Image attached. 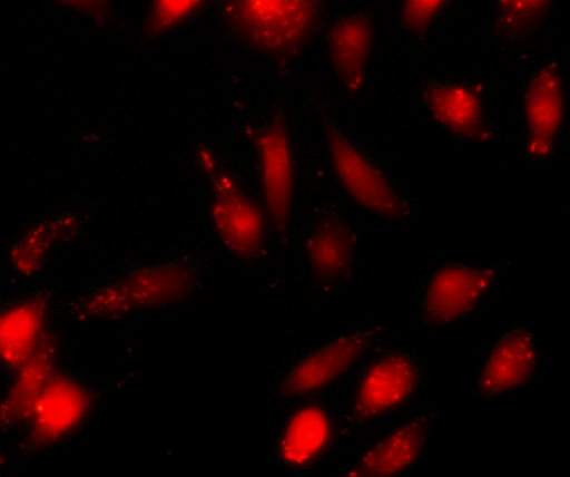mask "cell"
Instances as JSON below:
<instances>
[{
	"label": "cell",
	"mask_w": 570,
	"mask_h": 477,
	"mask_svg": "<svg viewBox=\"0 0 570 477\" xmlns=\"http://www.w3.org/2000/svg\"><path fill=\"white\" fill-rule=\"evenodd\" d=\"M214 7L225 36L268 59L278 78L327 27L323 0H218Z\"/></svg>",
	"instance_id": "cell-1"
},
{
	"label": "cell",
	"mask_w": 570,
	"mask_h": 477,
	"mask_svg": "<svg viewBox=\"0 0 570 477\" xmlns=\"http://www.w3.org/2000/svg\"><path fill=\"white\" fill-rule=\"evenodd\" d=\"M52 3L89 18L99 28H107L115 21L114 7L109 0H58Z\"/></svg>",
	"instance_id": "cell-21"
},
{
	"label": "cell",
	"mask_w": 570,
	"mask_h": 477,
	"mask_svg": "<svg viewBox=\"0 0 570 477\" xmlns=\"http://www.w3.org/2000/svg\"><path fill=\"white\" fill-rule=\"evenodd\" d=\"M254 156L257 199L271 233L284 246L297 192L298 162L282 99L277 97L264 126L246 125Z\"/></svg>",
	"instance_id": "cell-5"
},
{
	"label": "cell",
	"mask_w": 570,
	"mask_h": 477,
	"mask_svg": "<svg viewBox=\"0 0 570 477\" xmlns=\"http://www.w3.org/2000/svg\"><path fill=\"white\" fill-rule=\"evenodd\" d=\"M521 108L527 132V154L538 160L548 158L556 147L567 113L558 62L544 65L530 78Z\"/></svg>",
	"instance_id": "cell-10"
},
{
	"label": "cell",
	"mask_w": 570,
	"mask_h": 477,
	"mask_svg": "<svg viewBox=\"0 0 570 477\" xmlns=\"http://www.w3.org/2000/svg\"><path fill=\"white\" fill-rule=\"evenodd\" d=\"M79 227L78 218L71 214L32 226L9 251L12 270L22 278L35 276L43 269L53 247L72 241Z\"/></svg>",
	"instance_id": "cell-17"
},
{
	"label": "cell",
	"mask_w": 570,
	"mask_h": 477,
	"mask_svg": "<svg viewBox=\"0 0 570 477\" xmlns=\"http://www.w3.org/2000/svg\"><path fill=\"white\" fill-rule=\"evenodd\" d=\"M538 364L531 333L523 329L511 330L489 353L478 379V392L490 398L514 391L532 380Z\"/></svg>",
	"instance_id": "cell-15"
},
{
	"label": "cell",
	"mask_w": 570,
	"mask_h": 477,
	"mask_svg": "<svg viewBox=\"0 0 570 477\" xmlns=\"http://www.w3.org/2000/svg\"><path fill=\"white\" fill-rule=\"evenodd\" d=\"M314 106L323 124L330 166L342 189L372 214L392 221L405 218L410 207L383 172L338 129L320 99Z\"/></svg>",
	"instance_id": "cell-6"
},
{
	"label": "cell",
	"mask_w": 570,
	"mask_h": 477,
	"mask_svg": "<svg viewBox=\"0 0 570 477\" xmlns=\"http://www.w3.org/2000/svg\"><path fill=\"white\" fill-rule=\"evenodd\" d=\"M429 428V419L419 417L393 430L363 454L345 477L400 476L421 456Z\"/></svg>",
	"instance_id": "cell-16"
},
{
	"label": "cell",
	"mask_w": 570,
	"mask_h": 477,
	"mask_svg": "<svg viewBox=\"0 0 570 477\" xmlns=\"http://www.w3.org/2000/svg\"><path fill=\"white\" fill-rule=\"evenodd\" d=\"M421 370L406 353L376 352L360 370L350 419L358 425L394 413L415 396Z\"/></svg>",
	"instance_id": "cell-7"
},
{
	"label": "cell",
	"mask_w": 570,
	"mask_h": 477,
	"mask_svg": "<svg viewBox=\"0 0 570 477\" xmlns=\"http://www.w3.org/2000/svg\"><path fill=\"white\" fill-rule=\"evenodd\" d=\"M99 396L57 364L32 392L11 422L17 429L19 452L31 456L60 445L92 417Z\"/></svg>",
	"instance_id": "cell-3"
},
{
	"label": "cell",
	"mask_w": 570,
	"mask_h": 477,
	"mask_svg": "<svg viewBox=\"0 0 570 477\" xmlns=\"http://www.w3.org/2000/svg\"><path fill=\"white\" fill-rule=\"evenodd\" d=\"M195 165L210 189L209 222L222 245L252 265L268 253L271 228L262 205L206 146L195 152Z\"/></svg>",
	"instance_id": "cell-4"
},
{
	"label": "cell",
	"mask_w": 570,
	"mask_h": 477,
	"mask_svg": "<svg viewBox=\"0 0 570 477\" xmlns=\"http://www.w3.org/2000/svg\"><path fill=\"white\" fill-rule=\"evenodd\" d=\"M356 244L354 231L333 206L316 210L304 249L320 290L327 292L351 278Z\"/></svg>",
	"instance_id": "cell-12"
},
{
	"label": "cell",
	"mask_w": 570,
	"mask_h": 477,
	"mask_svg": "<svg viewBox=\"0 0 570 477\" xmlns=\"http://www.w3.org/2000/svg\"><path fill=\"white\" fill-rule=\"evenodd\" d=\"M324 31L331 66L347 94L355 97L364 85L374 47L373 13L370 9H362L341 16Z\"/></svg>",
	"instance_id": "cell-13"
},
{
	"label": "cell",
	"mask_w": 570,
	"mask_h": 477,
	"mask_svg": "<svg viewBox=\"0 0 570 477\" xmlns=\"http://www.w3.org/2000/svg\"><path fill=\"white\" fill-rule=\"evenodd\" d=\"M199 284L195 259H181L135 269L116 282L71 302L68 312L79 321H117L136 311L164 308L191 298Z\"/></svg>",
	"instance_id": "cell-2"
},
{
	"label": "cell",
	"mask_w": 570,
	"mask_h": 477,
	"mask_svg": "<svg viewBox=\"0 0 570 477\" xmlns=\"http://www.w3.org/2000/svg\"><path fill=\"white\" fill-rule=\"evenodd\" d=\"M213 0H150L142 21L141 42L181 28L214 6Z\"/></svg>",
	"instance_id": "cell-19"
},
{
	"label": "cell",
	"mask_w": 570,
	"mask_h": 477,
	"mask_svg": "<svg viewBox=\"0 0 570 477\" xmlns=\"http://www.w3.org/2000/svg\"><path fill=\"white\" fill-rule=\"evenodd\" d=\"M484 85L430 84L422 99L436 124L458 138L489 142L492 132L483 114Z\"/></svg>",
	"instance_id": "cell-14"
},
{
	"label": "cell",
	"mask_w": 570,
	"mask_h": 477,
	"mask_svg": "<svg viewBox=\"0 0 570 477\" xmlns=\"http://www.w3.org/2000/svg\"><path fill=\"white\" fill-rule=\"evenodd\" d=\"M493 31L504 42L527 41L546 20L551 0H499Z\"/></svg>",
	"instance_id": "cell-18"
},
{
	"label": "cell",
	"mask_w": 570,
	"mask_h": 477,
	"mask_svg": "<svg viewBox=\"0 0 570 477\" xmlns=\"http://www.w3.org/2000/svg\"><path fill=\"white\" fill-rule=\"evenodd\" d=\"M451 4V0H403L399 8V25L425 43L430 27Z\"/></svg>",
	"instance_id": "cell-20"
},
{
	"label": "cell",
	"mask_w": 570,
	"mask_h": 477,
	"mask_svg": "<svg viewBox=\"0 0 570 477\" xmlns=\"http://www.w3.org/2000/svg\"><path fill=\"white\" fill-rule=\"evenodd\" d=\"M497 276L494 269H475L448 263L430 278L421 305L424 323L441 327L472 312L490 290Z\"/></svg>",
	"instance_id": "cell-11"
},
{
	"label": "cell",
	"mask_w": 570,
	"mask_h": 477,
	"mask_svg": "<svg viewBox=\"0 0 570 477\" xmlns=\"http://www.w3.org/2000/svg\"><path fill=\"white\" fill-rule=\"evenodd\" d=\"M382 327L342 335L298 360L278 387L282 398L317 396L344 376L377 340Z\"/></svg>",
	"instance_id": "cell-8"
},
{
	"label": "cell",
	"mask_w": 570,
	"mask_h": 477,
	"mask_svg": "<svg viewBox=\"0 0 570 477\" xmlns=\"http://www.w3.org/2000/svg\"><path fill=\"white\" fill-rule=\"evenodd\" d=\"M342 435L336 420L318 398H302L279 431L276 455L289 469L303 471L324 458Z\"/></svg>",
	"instance_id": "cell-9"
}]
</instances>
